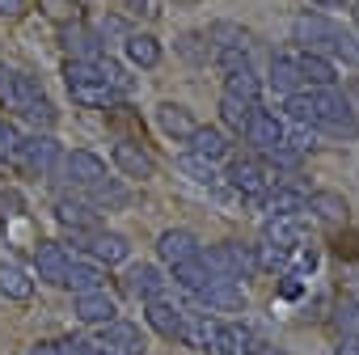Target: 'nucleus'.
Listing matches in <instances>:
<instances>
[{"mask_svg":"<svg viewBox=\"0 0 359 355\" xmlns=\"http://www.w3.org/2000/svg\"><path fill=\"white\" fill-rule=\"evenodd\" d=\"M93 64H97V72L106 76V85H114L118 93H127V89H131V76H127V72H123V68H118V64H114L110 55H97Z\"/></svg>","mask_w":359,"mask_h":355,"instance_id":"ea45409f","label":"nucleus"},{"mask_svg":"<svg viewBox=\"0 0 359 355\" xmlns=\"http://www.w3.org/2000/svg\"><path fill=\"white\" fill-rule=\"evenodd\" d=\"M60 161H64L60 140L47 135V131H39V135H26V140H22V152H18V165H13V169H22V173H30V178H51V173L60 169Z\"/></svg>","mask_w":359,"mask_h":355,"instance_id":"f03ea898","label":"nucleus"},{"mask_svg":"<svg viewBox=\"0 0 359 355\" xmlns=\"http://www.w3.org/2000/svg\"><path fill=\"white\" fill-rule=\"evenodd\" d=\"M334 355H359V334H338Z\"/></svg>","mask_w":359,"mask_h":355,"instance_id":"a18cd8bd","label":"nucleus"},{"mask_svg":"<svg viewBox=\"0 0 359 355\" xmlns=\"http://www.w3.org/2000/svg\"><path fill=\"white\" fill-rule=\"evenodd\" d=\"M85 203H89L93 212H114V208L127 203V187H118L114 178H102V182L85 187Z\"/></svg>","mask_w":359,"mask_h":355,"instance_id":"bb28decb","label":"nucleus"},{"mask_svg":"<svg viewBox=\"0 0 359 355\" xmlns=\"http://www.w3.org/2000/svg\"><path fill=\"white\" fill-rule=\"evenodd\" d=\"M72 313H76V321H85V326H106V321L118 317V304H114V296H106V288H97V292L72 296Z\"/></svg>","mask_w":359,"mask_h":355,"instance_id":"ddd939ff","label":"nucleus"},{"mask_svg":"<svg viewBox=\"0 0 359 355\" xmlns=\"http://www.w3.org/2000/svg\"><path fill=\"white\" fill-rule=\"evenodd\" d=\"M81 9H85V5H76V0H39V13H43L47 22H55V26L81 22Z\"/></svg>","mask_w":359,"mask_h":355,"instance_id":"f704fd0d","label":"nucleus"},{"mask_svg":"<svg viewBox=\"0 0 359 355\" xmlns=\"http://www.w3.org/2000/svg\"><path fill=\"white\" fill-rule=\"evenodd\" d=\"M317 55H334V60H342L346 68H359V39H355V34H346L342 26H334V30H330V39H325V47H321Z\"/></svg>","mask_w":359,"mask_h":355,"instance_id":"7c9ffc66","label":"nucleus"},{"mask_svg":"<svg viewBox=\"0 0 359 355\" xmlns=\"http://www.w3.org/2000/svg\"><path fill=\"white\" fill-rule=\"evenodd\" d=\"M72 241L97 262V267H118L131 258V241L123 233H110V229H97V233H72Z\"/></svg>","mask_w":359,"mask_h":355,"instance_id":"20e7f679","label":"nucleus"},{"mask_svg":"<svg viewBox=\"0 0 359 355\" xmlns=\"http://www.w3.org/2000/svg\"><path fill=\"white\" fill-rule=\"evenodd\" d=\"M55 220L68 229V233H97L102 229V220H97V212L85 203V199H55Z\"/></svg>","mask_w":359,"mask_h":355,"instance_id":"f3484780","label":"nucleus"},{"mask_svg":"<svg viewBox=\"0 0 359 355\" xmlns=\"http://www.w3.org/2000/svg\"><path fill=\"white\" fill-rule=\"evenodd\" d=\"M26 355H60V347H55V342H34Z\"/></svg>","mask_w":359,"mask_h":355,"instance_id":"09e8293b","label":"nucleus"},{"mask_svg":"<svg viewBox=\"0 0 359 355\" xmlns=\"http://www.w3.org/2000/svg\"><path fill=\"white\" fill-rule=\"evenodd\" d=\"M250 355H283V351H279V347H254Z\"/></svg>","mask_w":359,"mask_h":355,"instance_id":"3c124183","label":"nucleus"},{"mask_svg":"<svg viewBox=\"0 0 359 355\" xmlns=\"http://www.w3.org/2000/svg\"><path fill=\"white\" fill-rule=\"evenodd\" d=\"M229 182L250 199V203H262L279 182H275V173H271V165L266 161H254V156H245V161H233V169H229Z\"/></svg>","mask_w":359,"mask_h":355,"instance_id":"7ed1b4c3","label":"nucleus"},{"mask_svg":"<svg viewBox=\"0 0 359 355\" xmlns=\"http://www.w3.org/2000/svg\"><path fill=\"white\" fill-rule=\"evenodd\" d=\"M330 30H334V22H330L325 13H300V18L292 22V34H296V43H300L304 51H321L325 39H330Z\"/></svg>","mask_w":359,"mask_h":355,"instance_id":"4be33fe9","label":"nucleus"},{"mask_svg":"<svg viewBox=\"0 0 359 355\" xmlns=\"http://www.w3.org/2000/svg\"><path fill=\"white\" fill-rule=\"evenodd\" d=\"M199 237L191 233V229H165L161 237H156V258L165 262V267H177V262H191V258H199Z\"/></svg>","mask_w":359,"mask_h":355,"instance_id":"1a4fd4ad","label":"nucleus"},{"mask_svg":"<svg viewBox=\"0 0 359 355\" xmlns=\"http://www.w3.org/2000/svg\"><path fill=\"white\" fill-rule=\"evenodd\" d=\"M60 288H68L72 296H81V292H97V288H106V271L97 267V262H68V271H64V283Z\"/></svg>","mask_w":359,"mask_h":355,"instance_id":"b1692460","label":"nucleus"},{"mask_svg":"<svg viewBox=\"0 0 359 355\" xmlns=\"http://www.w3.org/2000/svg\"><path fill=\"white\" fill-rule=\"evenodd\" d=\"M22 131H18V123H0V165H18V152H22Z\"/></svg>","mask_w":359,"mask_h":355,"instance_id":"c9c22d12","label":"nucleus"},{"mask_svg":"<svg viewBox=\"0 0 359 355\" xmlns=\"http://www.w3.org/2000/svg\"><path fill=\"white\" fill-rule=\"evenodd\" d=\"M165 275H161V267H152V262H140V267H131L127 271V279H123V288L135 296V300H156V296H165Z\"/></svg>","mask_w":359,"mask_h":355,"instance_id":"a211bd4d","label":"nucleus"},{"mask_svg":"<svg viewBox=\"0 0 359 355\" xmlns=\"http://www.w3.org/2000/svg\"><path fill=\"white\" fill-rule=\"evenodd\" d=\"M110 161H114V169H118L123 178H140V182L156 173V161H152V156H148V148H140L135 140H114Z\"/></svg>","mask_w":359,"mask_h":355,"instance_id":"9d476101","label":"nucleus"},{"mask_svg":"<svg viewBox=\"0 0 359 355\" xmlns=\"http://www.w3.org/2000/svg\"><path fill=\"white\" fill-rule=\"evenodd\" d=\"M224 93H229V98H241V102H250V106H258L262 81L254 76V68H237V72H224Z\"/></svg>","mask_w":359,"mask_h":355,"instance_id":"c756f323","label":"nucleus"},{"mask_svg":"<svg viewBox=\"0 0 359 355\" xmlns=\"http://www.w3.org/2000/svg\"><path fill=\"white\" fill-rule=\"evenodd\" d=\"M262 203H266V216L271 220H296L300 212H309V195L300 187H275Z\"/></svg>","mask_w":359,"mask_h":355,"instance_id":"412c9836","label":"nucleus"},{"mask_svg":"<svg viewBox=\"0 0 359 355\" xmlns=\"http://www.w3.org/2000/svg\"><path fill=\"white\" fill-rule=\"evenodd\" d=\"M334 250H338L342 258H359V233H346V237H338V241H334Z\"/></svg>","mask_w":359,"mask_h":355,"instance_id":"c03bdc74","label":"nucleus"},{"mask_svg":"<svg viewBox=\"0 0 359 355\" xmlns=\"http://www.w3.org/2000/svg\"><path fill=\"white\" fill-rule=\"evenodd\" d=\"M64 34V51H68V60H97L102 55V43H97V34H89L81 22H72V26H60Z\"/></svg>","mask_w":359,"mask_h":355,"instance_id":"393cba45","label":"nucleus"},{"mask_svg":"<svg viewBox=\"0 0 359 355\" xmlns=\"http://www.w3.org/2000/svg\"><path fill=\"white\" fill-rule=\"evenodd\" d=\"M334 326H338V334H359V300L355 296H342L334 304Z\"/></svg>","mask_w":359,"mask_h":355,"instance_id":"e433bc0d","label":"nucleus"},{"mask_svg":"<svg viewBox=\"0 0 359 355\" xmlns=\"http://www.w3.org/2000/svg\"><path fill=\"white\" fill-rule=\"evenodd\" d=\"M229 254H233V267H237V279H254V275H258V258H254V246H241V241H229Z\"/></svg>","mask_w":359,"mask_h":355,"instance_id":"4c0bfd02","label":"nucleus"},{"mask_svg":"<svg viewBox=\"0 0 359 355\" xmlns=\"http://www.w3.org/2000/svg\"><path fill=\"white\" fill-rule=\"evenodd\" d=\"M26 119H30L34 127H43V131H51L60 114H55V106H51V98H39V102H34V106L26 110Z\"/></svg>","mask_w":359,"mask_h":355,"instance_id":"a19ab883","label":"nucleus"},{"mask_svg":"<svg viewBox=\"0 0 359 355\" xmlns=\"http://www.w3.org/2000/svg\"><path fill=\"white\" fill-rule=\"evenodd\" d=\"M199 300L212 313H245V288H241V279H212L199 292Z\"/></svg>","mask_w":359,"mask_h":355,"instance_id":"f8f14e48","label":"nucleus"},{"mask_svg":"<svg viewBox=\"0 0 359 355\" xmlns=\"http://www.w3.org/2000/svg\"><path fill=\"white\" fill-rule=\"evenodd\" d=\"M313 9H346V0H309Z\"/></svg>","mask_w":359,"mask_h":355,"instance_id":"8fccbe9b","label":"nucleus"},{"mask_svg":"<svg viewBox=\"0 0 359 355\" xmlns=\"http://www.w3.org/2000/svg\"><path fill=\"white\" fill-rule=\"evenodd\" d=\"M68 262H72V254H68L60 241H39V246H34V275H39L43 283H55V288H60Z\"/></svg>","mask_w":359,"mask_h":355,"instance_id":"2eb2a0df","label":"nucleus"},{"mask_svg":"<svg viewBox=\"0 0 359 355\" xmlns=\"http://www.w3.org/2000/svg\"><path fill=\"white\" fill-rule=\"evenodd\" d=\"M182 317H187V309H177V304H169L165 296H156V300H144V321L161 334V338H169V342H182Z\"/></svg>","mask_w":359,"mask_h":355,"instance_id":"9b49d317","label":"nucleus"},{"mask_svg":"<svg viewBox=\"0 0 359 355\" xmlns=\"http://www.w3.org/2000/svg\"><path fill=\"white\" fill-rule=\"evenodd\" d=\"M169 275H173V283L177 288H182V292H191V296H199L216 275L199 262V258H191V262H177V267H169Z\"/></svg>","mask_w":359,"mask_h":355,"instance_id":"cd10ccee","label":"nucleus"},{"mask_svg":"<svg viewBox=\"0 0 359 355\" xmlns=\"http://www.w3.org/2000/svg\"><path fill=\"white\" fill-rule=\"evenodd\" d=\"M156 127H161L169 140H191L199 123H195V114H191L182 102H161V106H156Z\"/></svg>","mask_w":359,"mask_h":355,"instance_id":"6ab92c4d","label":"nucleus"},{"mask_svg":"<svg viewBox=\"0 0 359 355\" xmlns=\"http://www.w3.org/2000/svg\"><path fill=\"white\" fill-rule=\"evenodd\" d=\"M127 5H131L135 13H144V18H161V9H156V0H127Z\"/></svg>","mask_w":359,"mask_h":355,"instance_id":"49530a36","label":"nucleus"},{"mask_svg":"<svg viewBox=\"0 0 359 355\" xmlns=\"http://www.w3.org/2000/svg\"><path fill=\"white\" fill-rule=\"evenodd\" d=\"M93 342H102V347H110V351H118V355H140V351H144L140 330H135L131 321H123V317L97 326V338H93Z\"/></svg>","mask_w":359,"mask_h":355,"instance_id":"dca6fc26","label":"nucleus"},{"mask_svg":"<svg viewBox=\"0 0 359 355\" xmlns=\"http://www.w3.org/2000/svg\"><path fill=\"white\" fill-rule=\"evenodd\" d=\"M97 34H102V39H106V34H118V39H127L131 30H127V22H123V18H102V22H97Z\"/></svg>","mask_w":359,"mask_h":355,"instance_id":"37998d69","label":"nucleus"},{"mask_svg":"<svg viewBox=\"0 0 359 355\" xmlns=\"http://www.w3.org/2000/svg\"><path fill=\"white\" fill-rule=\"evenodd\" d=\"M271 81H275V89H283V93H300V89H304V76H300V68H296L292 55H275V60H271Z\"/></svg>","mask_w":359,"mask_h":355,"instance_id":"2f4dec72","label":"nucleus"},{"mask_svg":"<svg viewBox=\"0 0 359 355\" xmlns=\"http://www.w3.org/2000/svg\"><path fill=\"white\" fill-rule=\"evenodd\" d=\"M250 114H254V106L250 102H241V98H220V123L229 127V131H237V135H245V127H250Z\"/></svg>","mask_w":359,"mask_h":355,"instance_id":"473e14b6","label":"nucleus"},{"mask_svg":"<svg viewBox=\"0 0 359 355\" xmlns=\"http://www.w3.org/2000/svg\"><path fill=\"white\" fill-rule=\"evenodd\" d=\"M182 169H187V173H195V182H203V187H216V182H220L216 169H212V161H203V156H195V152H187V156H182Z\"/></svg>","mask_w":359,"mask_h":355,"instance_id":"58836bf2","label":"nucleus"},{"mask_svg":"<svg viewBox=\"0 0 359 355\" xmlns=\"http://www.w3.org/2000/svg\"><path fill=\"white\" fill-rule=\"evenodd\" d=\"M64 85H68L72 102L85 106V110H110V106H118V89L106 85V76L97 72L93 60H68L64 64Z\"/></svg>","mask_w":359,"mask_h":355,"instance_id":"f257e3e1","label":"nucleus"},{"mask_svg":"<svg viewBox=\"0 0 359 355\" xmlns=\"http://www.w3.org/2000/svg\"><path fill=\"white\" fill-rule=\"evenodd\" d=\"M300 76H304V89H334L338 85V68L330 55H317V51H296L292 55Z\"/></svg>","mask_w":359,"mask_h":355,"instance_id":"4468645a","label":"nucleus"},{"mask_svg":"<svg viewBox=\"0 0 359 355\" xmlns=\"http://www.w3.org/2000/svg\"><path fill=\"white\" fill-rule=\"evenodd\" d=\"M309 212L321 216L325 225H346V212H351V208H346V199H342L338 191H313V195H309Z\"/></svg>","mask_w":359,"mask_h":355,"instance_id":"c85d7f7f","label":"nucleus"},{"mask_svg":"<svg viewBox=\"0 0 359 355\" xmlns=\"http://www.w3.org/2000/svg\"><path fill=\"white\" fill-rule=\"evenodd\" d=\"M123 55H127V64L131 68H156L161 64V43L152 39V34H140V30H131L127 39H123Z\"/></svg>","mask_w":359,"mask_h":355,"instance_id":"5701e85b","label":"nucleus"},{"mask_svg":"<svg viewBox=\"0 0 359 355\" xmlns=\"http://www.w3.org/2000/svg\"><path fill=\"white\" fill-rule=\"evenodd\" d=\"M254 347H258V338L245 321H212V334L203 342L208 355H250Z\"/></svg>","mask_w":359,"mask_h":355,"instance_id":"39448f33","label":"nucleus"},{"mask_svg":"<svg viewBox=\"0 0 359 355\" xmlns=\"http://www.w3.org/2000/svg\"><path fill=\"white\" fill-rule=\"evenodd\" d=\"M173 47H177V55H182L187 64H208V60H212V43H208V34H199V30L182 34Z\"/></svg>","mask_w":359,"mask_h":355,"instance_id":"72a5a7b5","label":"nucleus"},{"mask_svg":"<svg viewBox=\"0 0 359 355\" xmlns=\"http://www.w3.org/2000/svg\"><path fill=\"white\" fill-rule=\"evenodd\" d=\"M187 144H191L195 156H203V161H212V165L229 156V135H224L220 127H195V135H191Z\"/></svg>","mask_w":359,"mask_h":355,"instance_id":"a878e982","label":"nucleus"},{"mask_svg":"<svg viewBox=\"0 0 359 355\" xmlns=\"http://www.w3.org/2000/svg\"><path fill=\"white\" fill-rule=\"evenodd\" d=\"M0 296H5V300H18V304H26V300L34 296L30 271H26L22 262H13V258H0Z\"/></svg>","mask_w":359,"mask_h":355,"instance_id":"aec40b11","label":"nucleus"},{"mask_svg":"<svg viewBox=\"0 0 359 355\" xmlns=\"http://www.w3.org/2000/svg\"><path fill=\"white\" fill-rule=\"evenodd\" d=\"M283 135H287V123H283L275 110H262V106H254V114H250V127H245V140H250L258 152H271V148H283Z\"/></svg>","mask_w":359,"mask_h":355,"instance_id":"6e6552de","label":"nucleus"},{"mask_svg":"<svg viewBox=\"0 0 359 355\" xmlns=\"http://www.w3.org/2000/svg\"><path fill=\"white\" fill-rule=\"evenodd\" d=\"M39 98H47V93H43V85H39L34 76L13 72V68H0V106H5V110L26 114Z\"/></svg>","mask_w":359,"mask_h":355,"instance_id":"423d86ee","label":"nucleus"},{"mask_svg":"<svg viewBox=\"0 0 359 355\" xmlns=\"http://www.w3.org/2000/svg\"><path fill=\"white\" fill-rule=\"evenodd\" d=\"M26 9V0H0V18H18Z\"/></svg>","mask_w":359,"mask_h":355,"instance_id":"de8ad7c7","label":"nucleus"},{"mask_svg":"<svg viewBox=\"0 0 359 355\" xmlns=\"http://www.w3.org/2000/svg\"><path fill=\"white\" fill-rule=\"evenodd\" d=\"M22 208H26V203H22V195H18V191H0V225L13 220Z\"/></svg>","mask_w":359,"mask_h":355,"instance_id":"79ce46f5","label":"nucleus"},{"mask_svg":"<svg viewBox=\"0 0 359 355\" xmlns=\"http://www.w3.org/2000/svg\"><path fill=\"white\" fill-rule=\"evenodd\" d=\"M60 169H64V182H68L72 191H85V187H93V182H102V178H106V161H102L97 152H89V148L64 152Z\"/></svg>","mask_w":359,"mask_h":355,"instance_id":"0eeeda50","label":"nucleus"}]
</instances>
